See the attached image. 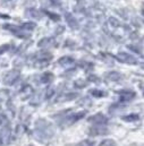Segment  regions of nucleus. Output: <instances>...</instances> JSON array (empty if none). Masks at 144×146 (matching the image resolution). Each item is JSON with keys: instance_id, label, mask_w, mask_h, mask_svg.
Wrapping results in <instances>:
<instances>
[{"instance_id": "nucleus-3", "label": "nucleus", "mask_w": 144, "mask_h": 146, "mask_svg": "<svg viewBox=\"0 0 144 146\" xmlns=\"http://www.w3.org/2000/svg\"><path fill=\"white\" fill-rule=\"evenodd\" d=\"M18 76H19V73H18L17 70H10V72H8L7 75L5 76V78H3L5 84H7V85H11V84L18 78Z\"/></svg>"}, {"instance_id": "nucleus-2", "label": "nucleus", "mask_w": 144, "mask_h": 146, "mask_svg": "<svg viewBox=\"0 0 144 146\" xmlns=\"http://www.w3.org/2000/svg\"><path fill=\"white\" fill-rule=\"evenodd\" d=\"M115 58H116L118 61H120V62H125V64H129V65H135V64H137V60H136L135 57H133V56H131V54H128V53H124V52L118 53Z\"/></svg>"}, {"instance_id": "nucleus-17", "label": "nucleus", "mask_w": 144, "mask_h": 146, "mask_svg": "<svg viewBox=\"0 0 144 146\" xmlns=\"http://www.w3.org/2000/svg\"><path fill=\"white\" fill-rule=\"evenodd\" d=\"M51 1H52V3L56 5V6H59V5L61 3V0H51Z\"/></svg>"}, {"instance_id": "nucleus-16", "label": "nucleus", "mask_w": 144, "mask_h": 146, "mask_svg": "<svg viewBox=\"0 0 144 146\" xmlns=\"http://www.w3.org/2000/svg\"><path fill=\"white\" fill-rule=\"evenodd\" d=\"M52 94H53V88L49 87V88L47 90V99H49V98H50Z\"/></svg>"}, {"instance_id": "nucleus-5", "label": "nucleus", "mask_w": 144, "mask_h": 146, "mask_svg": "<svg viewBox=\"0 0 144 146\" xmlns=\"http://www.w3.org/2000/svg\"><path fill=\"white\" fill-rule=\"evenodd\" d=\"M58 64L61 65L63 67H68V66L74 64V59L71 58V57H63V58H60L58 60Z\"/></svg>"}, {"instance_id": "nucleus-4", "label": "nucleus", "mask_w": 144, "mask_h": 146, "mask_svg": "<svg viewBox=\"0 0 144 146\" xmlns=\"http://www.w3.org/2000/svg\"><path fill=\"white\" fill-rule=\"evenodd\" d=\"M119 95H120V101H129L135 96V93L132 91H123L119 92Z\"/></svg>"}, {"instance_id": "nucleus-9", "label": "nucleus", "mask_w": 144, "mask_h": 146, "mask_svg": "<svg viewBox=\"0 0 144 146\" xmlns=\"http://www.w3.org/2000/svg\"><path fill=\"white\" fill-rule=\"evenodd\" d=\"M90 121H94V122H97V123H100V122H106L107 119H106L105 117H102L101 114H98V115L92 117V118L90 119Z\"/></svg>"}, {"instance_id": "nucleus-10", "label": "nucleus", "mask_w": 144, "mask_h": 146, "mask_svg": "<svg viewBox=\"0 0 144 146\" xmlns=\"http://www.w3.org/2000/svg\"><path fill=\"white\" fill-rule=\"evenodd\" d=\"M53 22H58V21H60V16L59 15H57V14H53V13H50V11H48V10H43Z\"/></svg>"}, {"instance_id": "nucleus-1", "label": "nucleus", "mask_w": 144, "mask_h": 146, "mask_svg": "<svg viewBox=\"0 0 144 146\" xmlns=\"http://www.w3.org/2000/svg\"><path fill=\"white\" fill-rule=\"evenodd\" d=\"M2 27H3L5 30H8L9 32L14 33L16 36L21 37V38L30 37V33H26V31L23 30L21 26H15V25H11V24H5Z\"/></svg>"}, {"instance_id": "nucleus-7", "label": "nucleus", "mask_w": 144, "mask_h": 146, "mask_svg": "<svg viewBox=\"0 0 144 146\" xmlns=\"http://www.w3.org/2000/svg\"><path fill=\"white\" fill-rule=\"evenodd\" d=\"M66 19H67L68 25H69L72 29H76V27H77V22H76V19L73 17L71 14H66Z\"/></svg>"}, {"instance_id": "nucleus-11", "label": "nucleus", "mask_w": 144, "mask_h": 146, "mask_svg": "<svg viewBox=\"0 0 144 146\" xmlns=\"http://www.w3.org/2000/svg\"><path fill=\"white\" fill-rule=\"evenodd\" d=\"M123 120L124 121H136V120H139V115L137 114H129V115H125V117H123Z\"/></svg>"}, {"instance_id": "nucleus-13", "label": "nucleus", "mask_w": 144, "mask_h": 146, "mask_svg": "<svg viewBox=\"0 0 144 146\" xmlns=\"http://www.w3.org/2000/svg\"><path fill=\"white\" fill-rule=\"evenodd\" d=\"M91 94H92L93 96H97V98H101V96H105V95H106L105 92L99 91V90H92V91H91Z\"/></svg>"}, {"instance_id": "nucleus-12", "label": "nucleus", "mask_w": 144, "mask_h": 146, "mask_svg": "<svg viewBox=\"0 0 144 146\" xmlns=\"http://www.w3.org/2000/svg\"><path fill=\"white\" fill-rule=\"evenodd\" d=\"M107 77H108L110 80H118V79L120 78V75L118 73L112 72V73H109L108 75H107Z\"/></svg>"}, {"instance_id": "nucleus-6", "label": "nucleus", "mask_w": 144, "mask_h": 146, "mask_svg": "<svg viewBox=\"0 0 144 146\" xmlns=\"http://www.w3.org/2000/svg\"><path fill=\"white\" fill-rule=\"evenodd\" d=\"M21 27H22L23 30L27 31V32H31V31H33L36 27V24L33 23V22H27V23H23V24L21 25Z\"/></svg>"}, {"instance_id": "nucleus-15", "label": "nucleus", "mask_w": 144, "mask_h": 146, "mask_svg": "<svg viewBox=\"0 0 144 146\" xmlns=\"http://www.w3.org/2000/svg\"><path fill=\"white\" fill-rule=\"evenodd\" d=\"M9 48H10L9 44H2V45H0V56H1L2 53H5L6 51H8Z\"/></svg>"}, {"instance_id": "nucleus-18", "label": "nucleus", "mask_w": 144, "mask_h": 146, "mask_svg": "<svg viewBox=\"0 0 144 146\" xmlns=\"http://www.w3.org/2000/svg\"><path fill=\"white\" fill-rule=\"evenodd\" d=\"M142 67H143V68H144V64H142Z\"/></svg>"}, {"instance_id": "nucleus-14", "label": "nucleus", "mask_w": 144, "mask_h": 146, "mask_svg": "<svg viewBox=\"0 0 144 146\" xmlns=\"http://www.w3.org/2000/svg\"><path fill=\"white\" fill-rule=\"evenodd\" d=\"M49 43H51V38L45 37V38H43V40H41V41L39 42V46H45V45L49 44Z\"/></svg>"}, {"instance_id": "nucleus-8", "label": "nucleus", "mask_w": 144, "mask_h": 146, "mask_svg": "<svg viewBox=\"0 0 144 146\" xmlns=\"http://www.w3.org/2000/svg\"><path fill=\"white\" fill-rule=\"evenodd\" d=\"M52 78H53V76H52V74L51 73H44L43 75H42V77H41V82L44 83V84H47V83L51 82Z\"/></svg>"}]
</instances>
